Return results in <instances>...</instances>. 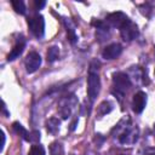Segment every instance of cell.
I'll return each instance as SVG.
<instances>
[{
	"mask_svg": "<svg viewBox=\"0 0 155 155\" xmlns=\"http://www.w3.org/2000/svg\"><path fill=\"white\" fill-rule=\"evenodd\" d=\"M119 140L122 144H127V143H134L137 140V132H134V130L132 128H125L124 132L119 136Z\"/></svg>",
	"mask_w": 155,
	"mask_h": 155,
	"instance_id": "obj_11",
	"label": "cell"
},
{
	"mask_svg": "<svg viewBox=\"0 0 155 155\" xmlns=\"http://www.w3.org/2000/svg\"><path fill=\"white\" fill-rule=\"evenodd\" d=\"M50 155H63V145L59 142H53L50 145Z\"/></svg>",
	"mask_w": 155,
	"mask_h": 155,
	"instance_id": "obj_16",
	"label": "cell"
},
{
	"mask_svg": "<svg viewBox=\"0 0 155 155\" xmlns=\"http://www.w3.org/2000/svg\"><path fill=\"white\" fill-rule=\"evenodd\" d=\"M130 21L131 19L122 12H113L107 17V23L110 24L111 27H115V28H119V29H121Z\"/></svg>",
	"mask_w": 155,
	"mask_h": 155,
	"instance_id": "obj_6",
	"label": "cell"
},
{
	"mask_svg": "<svg viewBox=\"0 0 155 155\" xmlns=\"http://www.w3.org/2000/svg\"><path fill=\"white\" fill-rule=\"evenodd\" d=\"M99 62L93 59L90 64L88 76H87V96L90 102H94L96 97L101 90V79H99Z\"/></svg>",
	"mask_w": 155,
	"mask_h": 155,
	"instance_id": "obj_1",
	"label": "cell"
},
{
	"mask_svg": "<svg viewBox=\"0 0 155 155\" xmlns=\"http://www.w3.org/2000/svg\"><path fill=\"white\" fill-rule=\"evenodd\" d=\"M111 109H113L111 103L108 102V101H104V102H102V103L99 104L97 111H98V115H99V116H104V115H107L108 113H110Z\"/></svg>",
	"mask_w": 155,
	"mask_h": 155,
	"instance_id": "obj_15",
	"label": "cell"
},
{
	"mask_svg": "<svg viewBox=\"0 0 155 155\" xmlns=\"http://www.w3.org/2000/svg\"><path fill=\"white\" fill-rule=\"evenodd\" d=\"M24 47H25V40H24V38H19L17 40V42L15 44L13 48L11 50V52L7 54V61L10 62V61H15L16 58H18L22 54Z\"/></svg>",
	"mask_w": 155,
	"mask_h": 155,
	"instance_id": "obj_10",
	"label": "cell"
},
{
	"mask_svg": "<svg viewBox=\"0 0 155 155\" xmlns=\"http://www.w3.org/2000/svg\"><path fill=\"white\" fill-rule=\"evenodd\" d=\"M12 7L19 15H24L25 13V5H24V2L22 0H13L12 1Z\"/></svg>",
	"mask_w": 155,
	"mask_h": 155,
	"instance_id": "obj_18",
	"label": "cell"
},
{
	"mask_svg": "<svg viewBox=\"0 0 155 155\" xmlns=\"http://www.w3.org/2000/svg\"><path fill=\"white\" fill-rule=\"evenodd\" d=\"M59 124H61L59 120L56 119V117L48 119L46 121V130H47V132L51 133V134H56L58 132V130H59Z\"/></svg>",
	"mask_w": 155,
	"mask_h": 155,
	"instance_id": "obj_13",
	"label": "cell"
},
{
	"mask_svg": "<svg viewBox=\"0 0 155 155\" xmlns=\"http://www.w3.org/2000/svg\"><path fill=\"white\" fill-rule=\"evenodd\" d=\"M45 148L41 145V144H34L31 145L28 155H45Z\"/></svg>",
	"mask_w": 155,
	"mask_h": 155,
	"instance_id": "obj_19",
	"label": "cell"
},
{
	"mask_svg": "<svg viewBox=\"0 0 155 155\" xmlns=\"http://www.w3.org/2000/svg\"><path fill=\"white\" fill-rule=\"evenodd\" d=\"M120 34L125 41H131L138 36V28L132 21H130L120 29Z\"/></svg>",
	"mask_w": 155,
	"mask_h": 155,
	"instance_id": "obj_7",
	"label": "cell"
},
{
	"mask_svg": "<svg viewBox=\"0 0 155 155\" xmlns=\"http://www.w3.org/2000/svg\"><path fill=\"white\" fill-rule=\"evenodd\" d=\"M5 139H6V137H5V132L1 131V147H0V150H1V151L4 150V147H5Z\"/></svg>",
	"mask_w": 155,
	"mask_h": 155,
	"instance_id": "obj_21",
	"label": "cell"
},
{
	"mask_svg": "<svg viewBox=\"0 0 155 155\" xmlns=\"http://www.w3.org/2000/svg\"><path fill=\"white\" fill-rule=\"evenodd\" d=\"M121 52H122V46L117 42H114V44L108 45L103 50L102 56L104 59H115L121 54Z\"/></svg>",
	"mask_w": 155,
	"mask_h": 155,
	"instance_id": "obj_8",
	"label": "cell"
},
{
	"mask_svg": "<svg viewBox=\"0 0 155 155\" xmlns=\"http://www.w3.org/2000/svg\"><path fill=\"white\" fill-rule=\"evenodd\" d=\"M113 81H114V85H115V88H116V91H113V93L115 96L117 94L119 96V101H121V97H122L124 92L126 90H128L131 87V85H132L131 79L126 73L117 71V73L113 74Z\"/></svg>",
	"mask_w": 155,
	"mask_h": 155,
	"instance_id": "obj_2",
	"label": "cell"
},
{
	"mask_svg": "<svg viewBox=\"0 0 155 155\" xmlns=\"http://www.w3.org/2000/svg\"><path fill=\"white\" fill-rule=\"evenodd\" d=\"M35 6H36L38 8H41V7L45 6V1H35Z\"/></svg>",
	"mask_w": 155,
	"mask_h": 155,
	"instance_id": "obj_22",
	"label": "cell"
},
{
	"mask_svg": "<svg viewBox=\"0 0 155 155\" xmlns=\"http://www.w3.org/2000/svg\"><path fill=\"white\" fill-rule=\"evenodd\" d=\"M76 124H78V119H75L74 122L70 125V131H74V130H75V125H76Z\"/></svg>",
	"mask_w": 155,
	"mask_h": 155,
	"instance_id": "obj_23",
	"label": "cell"
},
{
	"mask_svg": "<svg viewBox=\"0 0 155 155\" xmlns=\"http://www.w3.org/2000/svg\"><path fill=\"white\" fill-rule=\"evenodd\" d=\"M64 27H65V30H67V36H68V40L71 45H74L78 40V36L75 34V29H74V24L71 23V21L69 18H64Z\"/></svg>",
	"mask_w": 155,
	"mask_h": 155,
	"instance_id": "obj_12",
	"label": "cell"
},
{
	"mask_svg": "<svg viewBox=\"0 0 155 155\" xmlns=\"http://www.w3.org/2000/svg\"><path fill=\"white\" fill-rule=\"evenodd\" d=\"M76 105V98L74 96H67L59 102V114L63 119H68L71 114L73 108Z\"/></svg>",
	"mask_w": 155,
	"mask_h": 155,
	"instance_id": "obj_5",
	"label": "cell"
},
{
	"mask_svg": "<svg viewBox=\"0 0 155 155\" xmlns=\"http://www.w3.org/2000/svg\"><path fill=\"white\" fill-rule=\"evenodd\" d=\"M150 155H155V151H154V153H153V154H150Z\"/></svg>",
	"mask_w": 155,
	"mask_h": 155,
	"instance_id": "obj_24",
	"label": "cell"
},
{
	"mask_svg": "<svg viewBox=\"0 0 155 155\" xmlns=\"http://www.w3.org/2000/svg\"><path fill=\"white\" fill-rule=\"evenodd\" d=\"M58 56H59V48H58L57 46L50 47L48 51H47V54H46L48 62H54V61L58 58Z\"/></svg>",
	"mask_w": 155,
	"mask_h": 155,
	"instance_id": "obj_17",
	"label": "cell"
},
{
	"mask_svg": "<svg viewBox=\"0 0 155 155\" xmlns=\"http://www.w3.org/2000/svg\"><path fill=\"white\" fill-rule=\"evenodd\" d=\"M154 127H155V125H154Z\"/></svg>",
	"mask_w": 155,
	"mask_h": 155,
	"instance_id": "obj_25",
	"label": "cell"
},
{
	"mask_svg": "<svg viewBox=\"0 0 155 155\" xmlns=\"http://www.w3.org/2000/svg\"><path fill=\"white\" fill-rule=\"evenodd\" d=\"M12 128H13V131H15L18 136H21L25 142H29V134H30V132H28L19 122H17V121L13 122V124H12Z\"/></svg>",
	"mask_w": 155,
	"mask_h": 155,
	"instance_id": "obj_14",
	"label": "cell"
},
{
	"mask_svg": "<svg viewBox=\"0 0 155 155\" xmlns=\"http://www.w3.org/2000/svg\"><path fill=\"white\" fill-rule=\"evenodd\" d=\"M40 64H41V57H40V54L38 52L31 51V52H29L27 54V57L24 59V65H25L27 73H29V74L35 73L39 69Z\"/></svg>",
	"mask_w": 155,
	"mask_h": 155,
	"instance_id": "obj_4",
	"label": "cell"
},
{
	"mask_svg": "<svg viewBox=\"0 0 155 155\" xmlns=\"http://www.w3.org/2000/svg\"><path fill=\"white\" fill-rule=\"evenodd\" d=\"M40 140V132L39 131H31L29 134V142L30 143H36Z\"/></svg>",
	"mask_w": 155,
	"mask_h": 155,
	"instance_id": "obj_20",
	"label": "cell"
},
{
	"mask_svg": "<svg viewBox=\"0 0 155 155\" xmlns=\"http://www.w3.org/2000/svg\"><path fill=\"white\" fill-rule=\"evenodd\" d=\"M147 104V94L143 91L137 92L133 96V101H132V109L136 114H140Z\"/></svg>",
	"mask_w": 155,
	"mask_h": 155,
	"instance_id": "obj_9",
	"label": "cell"
},
{
	"mask_svg": "<svg viewBox=\"0 0 155 155\" xmlns=\"http://www.w3.org/2000/svg\"><path fill=\"white\" fill-rule=\"evenodd\" d=\"M28 27L35 38L41 39L44 36V34H45V19L41 15L36 13L33 17H30L28 19Z\"/></svg>",
	"mask_w": 155,
	"mask_h": 155,
	"instance_id": "obj_3",
	"label": "cell"
}]
</instances>
